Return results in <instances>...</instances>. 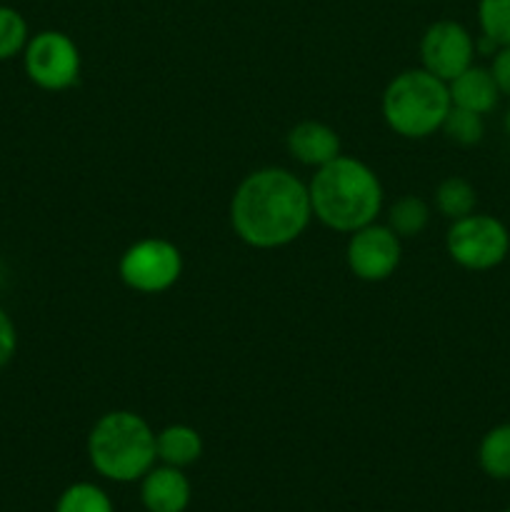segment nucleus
I'll list each match as a JSON object with an SVG mask.
<instances>
[{
    "label": "nucleus",
    "mask_w": 510,
    "mask_h": 512,
    "mask_svg": "<svg viewBox=\"0 0 510 512\" xmlns=\"http://www.w3.org/2000/svg\"><path fill=\"white\" fill-rule=\"evenodd\" d=\"M288 153L298 163L310 165V168H323L325 163L335 160L340 155V138L330 125L320 120H300L298 125L288 130Z\"/></svg>",
    "instance_id": "9b49d317"
},
{
    "label": "nucleus",
    "mask_w": 510,
    "mask_h": 512,
    "mask_svg": "<svg viewBox=\"0 0 510 512\" xmlns=\"http://www.w3.org/2000/svg\"><path fill=\"white\" fill-rule=\"evenodd\" d=\"M15 350H18V330L13 318L0 308V370L13 360Z\"/></svg>",
    "instance_id": "412c9836"
},
{
    "label": "nucleus",
    "mask_w": 510,
    "mask_h": 512,
    "mask_svg": "<svg viewBox=\"0 0 510 512\" xmlns=\"http://www.w3.org/2000/svg\"><path fill=\"white\" fill-rule=\"evenodd\" d=\"M88 460L105 480L135 483L158 463L153 428L133 410H110L90 428Z\"/></svg>",
    "instance_id": "7ed1b4c3"
},
{
    "label": "nucleus",
    "mask_w": 510,
    "mask_h": 512,
    "mask_svg": "<svg viewBox=\"0 0 510 512\" xmlns=\"http://www.w3.org/2000/svg\"><path fill=\"white\" fill-rule=\"evenodd\" d=\"M183 273L178 245L165 238H143L130 245L118 263V275L130 290L145 295L165 293Z\"/></svg>",
    "instance_id": "423d86ee"
},
{
    "label": "nucleus",
    "mask_w": 510,
    "mask_h": 512,
    "mask_svg": "<svg viewBox=\"0 0 510 512\" xmlns=\"http://www.w3.org/2000/svg\"><path fill=\"white\" fill-rule=\"evenodd\" d=\"M475 58V40L458 20H435L420 38V60L435 78L450 80L468 70Z\"/></svg>",
    "instance_id": "6e6552de"
},
{
    "label": "nucleus",
    "mask_w": 510,
    "mask_h": 512,
    "mask_svg": "<svg viewBox=\"0 0 510 512\" xmlns=\"http://www.w3.org/2000/svg\"><path fill=\"white\" fill-rule=\"evenodd\" d=\"M400 238L380 223H368L350 233L345 260L350 273L365 283H380L388 280L400 265Z\"/></svg>",
    "instance_id": "1a4fd4ad"
},
{
    "label": "nucleus",
    "mask_w": 510,
    "mask_h": 512,
    "mask_svg": "<svg viewBox=\"0 0 510 512\" xmlns=\"http://www.w3.org/2000/svg\"><path fill=\"white\" fill-rule=\"evenodd\" d=\"M448 93L455 108L473 110L478 115H488L500 100V90L495 85L493 73H490V68H480V65H470L468 70L455 75L448 83Z\"/></svg>",
    "instance_id": "f8f14e48"
},
{
    "label": "nucleus",
    "mask_w": 510,
    "mask_h": 512,
    "mask_svg": "<svg viewBox=\"0 0 510 512\" xmlns=\"http://www.w3.org/2000/svg\"><path fill=\"white\" fill-rule=\"evenodd\" d=\"M480 35L495 45H510V0H478Z\"/></svg>",
    "instance_id": "a211bd4d"
},
{
    "label": "nucleus",
    "mask_w": 510,
    "mask_h": 512,
    "mask_svg": "<svg viewBox=\"0 0 510 512\" xmlns=\"http://www.w3.org/2000/svg\"><path fill=\"white\" fill-rule=\"evenodd\" d=\"M28 40V20L10 5H0V63L23 53Z\"/></svg>",
    "instance_id": "aec40b11"
},
{
    "label": "nucleus",
    "mask_w": 510,
    "mask_h": 512,
    "mask_svg": "<svg viewBox=\"0 0 510 512\" xmlns=\"http://www.w3.org/2000/svg\"><path fill=\"white\" fill-rule=\"evenodd\" d=\"M313 218L338 233H355L375 223L383 210V185L363 160L338 155L315 170L308 185Z\"/></svg>",
    "instance_id": "f03ea898"
},
{
    "label": "nucleus",
    "mask_w": 510,
    "mask_h": 512,
    "mask_svg": "<svg viewBox=\"0 0 510 512\" xmlns=\"http://www.w3.org/2000/svg\"><path fill=\"white\" fill-rule=\"evenodd\" d=\"M443 130L448 135V140L463 145V148H470V145H478L485 135V123L483 115L473 113V110H463L450 105L448 115L443 120Z\"/></svg>",
    "instance_id": "6ab92c4d"
},
{
    "label": "nucleus",
    "mask_w": 510,
    "mask_h": 512,
    "mask_svg": "<svg viewBox=\"0 0 510 512\" xmlns=\"http://www.w3.org/2000/svg\"><path fill=\"white\" fill-rule=\"evenodd\" d=\"M503 512H510V508H508V510H503Z\"/></svg>",
    "instance_id": "b1692460"
},
{
    "label": "nucleus",
    "mask_w": 510,
    "mask_h": 512,
    "mask_svg": "<svg viewBox=\"0 0 510 512\" xmlns=\"http://www.w3.org/2000/svg\"><path fill=\"white\" fill-rule=\"evenodd\" d=\"M475 205H478L475 188L460 175H450V178L440 180V185L435 188V208L443 218H465V215L475 213Z\"/></svg>",
    "instance_id": "2eb2a0df"
},
{
    "label": "nucleus",
    "mask_w": 510,
    "mask_h": 512,
    "mask_svg": "<svg viewBox=\"0 0 510 512\" xmlns=\"http://www.w3.org/2000/svg\"><path fill=\"white\" fill-rule=\"evenodd\" d=\"M430 223V208L423 198L418 195H403L400 200H395L388 210V228L403 238H418Z\"/></svg>",
    "instance_id": "dca6fc26"
},
{
    "label": "nucleus",
    "mask_w": 510,
    "mask_h": 512,
    "mask_svg": "<svg viewBox=\"0 0 510 512\" xmlns=\"http://www.w3.org/2000/svg\"><path fill=\"white\" fill-rule=\"evenodd\" d=\"M495 85H498L500 95H510V45L508 48H498L493 55V65H490Z\"/></svg>",
    "instance_id": "4be33fe9"
},
{
    "label": "nucleus",
    "mask_w": 510,
    "mask_h": 512,
    "mask_svg": "<svg viewBox=\"0 0 510 512\" xmlns=\"http://www.w3.org/2000/svg\"><path fill=\"white\" fill-rule=\"evenodd\" d=\"M505 130H508V135H510V108H508V113H505Z\"/></svg>",
    "instance_id": "5701e85b"
},
{
    "label": "nucleus",
    "mask_w": 510,
    "mask_h": 512,
    "mask_svg": "<svg viewBox=\"0 0 510 512\" xmlns=\"http://www.w3.org/2000/svg\"><path fill=\"white\" fill-rule=\"evenodd\" d=\"M193 498V488L185 470L173 465H153L140 478V503L148 512H185Z\"/></svg>",
    "instance_id": "9d476101"
},
{
    "label": "nucleus",
    "mask_w": 510,
    "mask_h": 512,
    "mask_svg": "<svg viewBox=\"0 0 510 512\" xmlns=\"http://www.w3.org/2000/svg\"><path fill=\"white\" fill-rule=\"evenodd\" d=\"M155 453L163 465H173V468H190L203 455V438L195 428L183 423H175L155 433Z\"/></svg>",
    "instance_id": "ddd939ff"
},
{
    "label": "nucleus",
    "mask_w": 510,
    "mask_h": 512,
    "mask_svg": "<svg viewBox=\"0 0 510 512\" xmlns=\"http://www.w3.org/2000/svg\"><path fill=\"white\" fill-rule=\"evenodd\" d=\"M53 512H115V505L100 485L83 480L60 493Z\"/></svg>",
    "instance_id": "f3484780"
},
{
    "label": "nucleus",
    "mask_w": 510,
    "mask_h": 512,
    "mask_svg": "<svg viewBox=\"0 0 510 512\" xmlns=\"http://www.w3.org/2000/svg\"><path fill=\"white\" fill-rule=\"evenodd\" d=\"M313 218L310 190L285 168H260L245 175L230 200V223L245 245L273 250L305 233Z\"/></svg>",
    "instance_id": "f257e3e1"
},
{
    "label": "nucleus",
    "mask_w": 510,
    "mask_h": 512,
    "mask_svg": "<svg viewBox=\"0 0 510 512\" xmlns=\"http://www.w3.org/2000/svg\"><path fill=\"white\" fill-rule=\"evenodd\" d=\"M25 75L38 88L60 93L78 83L80 78V50L70 35L60 30H40L30 35L23 50Z\"/></svg>",
    "instance_id": "0eeeda50"
},
{
    "label": "nucleus",
    "mask_w": 510,
    "mask_h": 512,
    "mask_svg": "<svg viewBox=\"0 0 510 512\" xmlns=\"http://www.w3.org/2000/svg\"><path fill=\"white\" fill-rule=\"evenodd\" d=\"M448 83L425 68L403 70L383 93V118L395 135L423 140L443 128L450 110Z\"/></svg>",
    "instance_id": "20e7f679"
},
{
    "label": "nucleus",
    "mask_w": 510,
    "mask_h": 512,
    "mask_svg": "<svg viewBox=\"0 0 510 512\" xmlns=\"http://www.w3.org/2000/svg\"><path fill=\"white\" fill-rule=\"evenodd\" d=\"M478 463L488 478L510 480V423L495 425L478 445Z\"/></svg>",
    "instance_id": "4468645a"
},
{
    "label": "nucleus",
    "mask_w": 510,
    "mask_h": 512,
    "mask_svg": "<svg viewBox=\"0 0 510 512\" xmlns=\"http://www.w3.org/2000/svg\"><path fill=\"white\" fill-rule=\"evenodd\" d=\"M445 248L460 268L490 270L508 258L510 233L495 215L470 213L453 220L445 235Z\"/></svg>",
    "instance_id": "39448f33"
}]
</instances>
